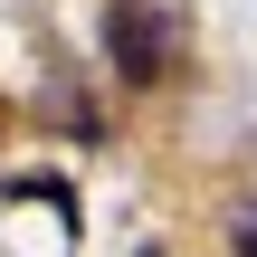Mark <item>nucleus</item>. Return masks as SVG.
Masks as SVG:
<instances>
[{
  "label": "nucleus",
  "instance_id": "obj_2",
  "mask_svg": "<svg viewBox=\"0 0 257 257\" xmlns=\"http://www.w3.org/2000/svg\"><path fill=\"white\" fill-rule=\"evenodd\" d=\"M229 257H257V200L238 210V229H229Z\"/></svg>",
  "mask_w": 257,
  "mask_h": 257
},
{
  "label": "nucleus",
  "instance_id": "obj_1",
  "mask_svg": "<svg viewBox=\"0 0 257 257\" xmlns=\"http://www.w3.org/2000/svg\"><path fill=\"white\" fill-rule=\"evenodd\" d=\"M105 57H114V76L143 95V86L172 67V19H162L153 0H114V10H105Z\"/></svg>",
  "mask_w": 257,
  "mask_h": 257
}]
</instances>
